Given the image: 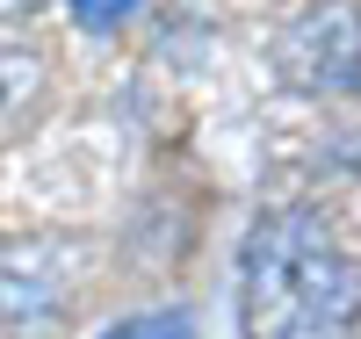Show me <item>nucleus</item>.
I'll return each instance as SVG.
<instances>
[{
  "mask_svg": "<svg viewBox=\"0 0 361 339\" xmlns=\"http://www.w3.org/2000/svg\"><path fill=\"white\" fill-rule=\"evenodd\" d=\"M29 94H37V58L15 51V44H0V123H8Z\"/></svg>",
  "mask_w": 361,
  "mask_h": 339,
  "instance_id": "obj_4",
  "label": "nucleus"
},
{
  "mask_svg": "<svg viewBox=\"0 0 361 339\" xmlns=\"http://www.w3.org/2000/svg\"><path fill=\"white\" fill-rule=\"evenodd\" d=\"M137 0H73V22L80 29H116V22H130Z\"/></svg>",
  "mask_w": 361,
  "mask_h": 339,
  "instance_id": "obj_6",
  "label": "nucleus"
},
{
  "mask_svg": "<svg viewBox=\"0 0 361 339\" xmlns=\"http://www.w3.org/2000/svg\"><path fill=\"white\" fill-rule=\"evenodd\" d=\"M102 339H195V318L188 311H137L123 325H109Z\"/></svg>",
  "mask_w": 361,
  "mask_h": 339,
  "instance_id": "obj_5",
  "label": "nucleus"
},
{
  "mask_svg": "<svg viewBox=\"0 0 361 339\" xmlns=\"http://www.w3.org/2000/svg\"><path fill=\"white\" fill-rule=\"evenodd\" d=\"M361 318V267L311 209H275L238 253V325L246 339H347Z\"/></svg>",
  "mask_w": 361,
  "mask_h": 339,
  "instance_id": "obj_1",
  "label": "nucleus"
},
{
  "mask_svg": "<svg viewBox=\"0 0 361 339\" xmlns=\"http://www.w3.org/2000/svg\"><path fill=\"white\" fill-rule=\"evenodd\" d=\"M66 253L58 245H0V325L8 318H44L66 289Z\"/></svg>",
  "mask_w": 361,
  "mask_h": 339,
  "instance_id": "obj_3",
  "label": "nucleus"
},
{
  "mask_svg": "<svg viewBox=\"0 0 361 339\" xmlns=\"http://www.w3.org/2000/svg\"><path fill=\"white\" fill-rule=\"evenodd\" d=\"M282 66L304 87H325V94H361V15L354 8H311L282 37Z\"/></svg>",
  "mask_w": 361,
  "mask_h": 339,
  "instance_id": "obj_2",
  "label": "nucleus"
}]
</instances>
